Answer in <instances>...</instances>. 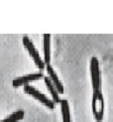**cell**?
I'll return each mask as SVG.
<instances>
[{"mask_svg": "<svg viewBox=\"0 0 113 122\" xmlns=\"http://www.w3.org/2000/svg\"><path fill=\"white\" fill-rule=\"evenodd\" d=\"M43 52H44V63L45 65L51 64V35H43Z\"/></svg>", "mask_w": 113, "mask_h": 122, "instance_id": "cell-7", "label": "cell"}, {"mask_svg": "<svg viewBox=\"0 0 113 122\" xmlns=\"http://www.w3.org/2000/svg\"><path fill=\"white\" fill-rule=\"evenodd\" d=\"M89 71H90V78H91V85L93 91H100L101 80H100L99 62L96 57H92L90 59Z\"/></svg>", "mask_w": 113, "mask_h": 122, "instance_id": "cell-4", "label": "cell"}, {"mask_svg": "<svg viewBox=\"0 0 113 122\" xmlns=\"http://www.w3.org/2000/svg\"><path fill=\"white\" fill-rule=\"evenodd\" d=\"M44 76L42 72H35V74H29V75H25L22 76H18L16 78H14L13 81H12V85L13 87H20V86H24L26 84H30L33 81H37L41 78H43Z\"/></svg>", "mask_w": 113, "mask_h": 122, "instance_id": "cell-5", "label": "cell"}, {"mask_svg": "<svg viewBox=\"0 0 113 122\" xmlns=\"http://www.w3.org/2000/svg\"><path fill=\"white\" fill-rule=\"evenodd\" d=\"M24 116H25L24 110L19 109V110H16L13 113H11L10 115H8V116L5 117L4 119L0 120V122H19L24 118Z\"/></svg>", "mask_w": 113, "mask_h": 122, "instance_id": "cell-10", "label": "cell"}, {"mask_svg": "<svg viewBox=\"0 0 113 122\" xmlns=\"http://www.w3.org/2000/svg\"><path fill=\"white\" fill-rule=\"evenodd\" d=\"M61 111H62V118L63 122H71L70 118V111H69V105L67 99H62L61 102Z\"/></svg>", "mask_w": 113, "mask_h": 122, "instance_id": "cell-9", "label": "cell"}, {"mask_svg": "<svg viewBox=\"0 0 113 122\" xmlns=\"http://www.w3.org/2000/svg\"><path fill=\"white\" fill-rule=\"evenodd\" d=\"M92 113L96 122H102L104 117V99L102 92L93 91L92 94Z\"/></svg>", "mask_w": 113, "mask_h": 122, "instance_id": "cell-2", "label": "cell"}, {"mask_svg": "<svg viewBox=\"0 0 113 122\" xmlns=\"http://www.w3.org/2000/svg\"><path fill=\"white\" fill-rule=\"evenodd\" d=\"M22 42H23V46L24 48L26 49V51L29 53L30 57L32 58L33 62L35 64V66L40 70V71H43L45 68H46V65L44 63V60L41 58L40 54L38 52V50L36 49L35 45L33 44L32 40L30 39L28 36H24L23 39H22Z\"/></svg>", "mask_w": 113, "mask_h": 122, "instance_id": "cell-1", "label": "cell"}, {"mask_svg": "<svg viewBox=\"0 0 113 122\" xmlns=\"http://www.w3.org/2000/svg\"><path fill=\"white\" fill-rule=\"evenodd\" d=\"M46 70H47V72H48V77L51 80V81L53 82V84L55 85V87L57 88V90L59 91V93L63 94L64 93V85L61 81V80L59 78L57 72L55 71L54 68L50 65H46Z\"/></svg>", "mask_w": 113, "mask_h": 122, "instance_id": "cell-6", "label": "cell"}, {"mask_svg": "<svg viewBox=\"0 0 113 122\" xmlns=\"http://www.w3.org/2000/svg\"><path fill=\"white\" fill-rule=\"evenodd\" d=\"M44 81H45V84L46 86L48 88V90H49V92L52 96V100L55 102V103H59L61 102V98H59V91L57 90V88L55 87V85L53 84V82L51 81V80L48 76H44Z\"/></svg>", "mask_w": 113, "mask_h": 122, "instance_id": "cell-8", "label": "cell"}, {"mask_svg": "<svg viewBox=\"0 0 113 122\" xmlns=\"http://www.w3.org/2000/svg\"><path fill=\"white\" fill-rule=\"evenodd\" d=\"M23 89H24V92L25 93H27L28 95L33 97V98L37 99L40 103H42V104L45 105L49 109H54L55 108L56 103L54 102L52 99H50L47 95H45L44 93H42L40 90H38L35 86H33V85L26 84V85H24Z\"/></svg>", "mask_w": 113, "mask_h": 122, "instance_id": "cell-3", "label": "cell"}]
</instances>
